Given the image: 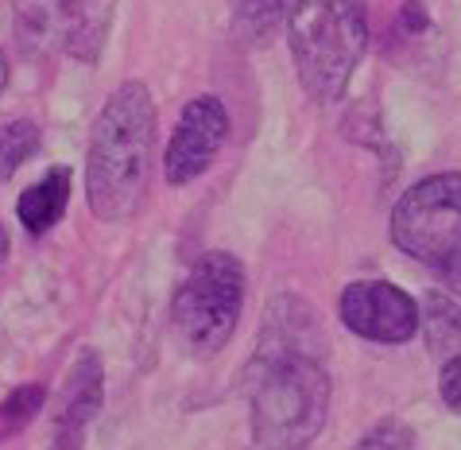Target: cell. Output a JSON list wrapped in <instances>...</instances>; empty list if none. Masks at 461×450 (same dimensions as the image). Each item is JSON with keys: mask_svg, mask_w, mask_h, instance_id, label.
<instances>
[{"mask_svg": "<svg viewBox=\"0 0 461 450\" xmlns=\"http://www.w3.org/2000/svg\"><path fill=\"white\" fill-rule=\"evenodd\" d=\"M303 299H276L249 365V411L260 450H306L326 427L330 372Z\"/></svg>", "mask_w": 461, "mask_h": 450, "instance_id": "6da1fadb", "label": "cell"}, {"mask_svg": "<svg viewBox=\"0 0 461 450\" xmlns=\"http://www.w3.org/2000/svg\"><path fill=\"white\" fill-rule=\"evenodd\" d=\"M156 152V101L144 82H124L97 113L86 156V198L101 222H121L144 202Z\"/></svg>", "mask_w": 461, "mask_h": 450, "instance_id": "7a4b0ae2", "label": "cell"}, {"mask_svg": "<svg viewBox=\"0 0 461 450\" xmlns=\"http://www.w3.org/2000/svg\"><path fill=\"white\" fill-rule=\"evenodd\" d=\"M291 59L314 101H338L368 47L365 0H294L287 16Z\"/></svg>", "mask_w": 461, "mask_h": 450, "instance_id": "3957f363", "label": "cell"}, {"mask_svg": "<svg viewBox=\"0 0 461 450\" xmlns=\"http://www.w3.org/2000/svg\"><path fill=\"white\" fill-rule=\"evenodd\" d=\"M245 311V268L229 253L198 256L171 303V330L190 357H213Z\"/></svg>", "mask_w": 461, "mask_h": 450, "instance_id": "277c9868", "label": "cell"}, {"mask_svg": "<svg viewBox=\"0 0 461 450\" xmlns=\"http://www.w3.org/2000/svg\"><path fill=\"white\" fill-rule=\"evenodd\" d=\"M392 237L411 261L446 272L461 256V171L430 175L395 202Z\"/></svg>", "mask_w": 461, "mask_h": 450, "instance_id": "5b68a950", "label": "cell"}, {"mask_svg": "<svg viewBox=\"0 0 461 450\" xmlns=\"http://www.w3.org/2000/svg\"><path fill=\"white\" fill-rule=\"evenodd\" d=\"M12 20L28 51H62L94 62L109 35L113 0H12Z\"/></svg>", "mask_w": 461, "mask_h": 450, "instance_id": "8992f818", "label": "cell"}, {"mask_svg": "<svg viewBox=\"0 0 461 450\" xmlns=\"http://www.w3.org/2000/svg\"><path fill=\"white\" fill-rule=\"evenodd\" d=\"M341 323L349 326L357 338L380 342V345H403L415 338L422 326V307L403 288L388 284V280H357L341 291Z\"/></svg>", "mask_w": 461, "mask_h": 450, "instance_id": "52a82bcc", "label": "cell"}, {"mask_svg": "<svg viewBox=\"0 0 461 450\" xmlns=\"http://www.w3.org/2000/svg\"><path fill=\"white\" fill-rule=\"evenodd\" d=\"M229 136V113L217 97H194L186 101L183 117H178L171 144H167V160H163V171H167L171 187H186L194 183L198 175L210 171V163L217 160V152L225 148Z\"/></svg>", "mask_w": 461, "mask_h": 450, "instance_id": "ba28073f", "label": "cell"}, {"mask_svg": "<svg viewBox=\"0 0 461 450\" xmlns=\"http://www.w3.org/2000/svg\"><path fill=\"white\" fill-rule=\"evenodd\" d=\"M101 396H105V381H101V362L94 350L78 354L70 365V377L62 384V396L55 404V435H50V450H82L86 427L97 416Z\"/></svg>", "mask_w": 461, "mask_h": 450, "instance_id": "9c48e42d", "label": "cell"}, {"mask_svg": "<svg viewBox=\"0 0 461 450\" xmlns=\"http://www.w3.org/2000/svg\"><path fill=\"white\" fill-rule=\"evenodd\" d=\"M67 202H70V171L67 167H55V171L43 175V183L23 190L16 214L32 237H43L47 229H55L59 217L67 214Z\"/></svg>", "mask_w": 461, "mask_h": 450, "instance_id": "30bf717a", "label": "cell"}, {"mask_svg": "<svg viewBox=\"0 0 461 450\" xmlns=\"http://www.w3.org/2000/svg\"><path fill=\"white\" fill-rule=\"evenodd\" d=\"M422 334H427V350L438 362L461 357V303L446 299L442 291H430L422 299Z\"/></svg>", "mask_w": 461, "mask_h": 450, "instance_id": "8fae6325", "label": "cell"}, {"mask_svg": "<svg viewBox=\"0 0 461 450\" xmlns=\"http://www.w3.org/2000/svg\"><path fill=\"white\" fill-rule=\"evenodd\" d=\"M294 0H237V35L245 43H267L284 28Z\"/></svg>", "mask_w": 461, "mask_h": 450, "instance_id": "7c38bea8", "label": "cell"}, {"mask_svg": "<svg viewBox=\"0 0 461 450\" xmlns=\"http://www.w3.org/2000/svg\"><path fill=\"white\" fill-rule=\"evenodd\" d=\"M40 148V124L35 121H8L0 124V183H8Z\"/></svg>", "mask_w": 461, "mask_h": 450, "instance_id": "4fadbf2b", "label": "cell"}, {"mask_svg": "<svg viewBox=\"0 0 461 450\" xmlns=\"http://www.w3.org/2000/svg\"><path fill=\"white\" fill-rule=\"evenodd\" d=\"M43 389L40 384H23V389H16L5 400V408H0V435H8V431H20L23 423H28L35 411L43 408Z\"/></svg>", "mask_w": 461, "mask_h": 450, "instance_id": "5bb4252c", "label": "cell"}, {"mask_svg": "<svg viewBox=\"0 0 461 450\" xmlns=\"http://www.w3.org/2000/svg\"><path fill=\"white\" fill-rule=\"evenodd\" d=\"M353 450H415V439H411V431H407V423L384 419V423H376V427H368L365 439Z\"/></svg>", "mask_w": 461, "mask_h": 450, "instance_id": "9a60e30c", "label": "cell"}, {"mask_svg": "<svg viewBox=\"0 0 461 450\" xmlns=\"http://www.w3.org/2000/svg\"><path fill=\"white\" fill-rule=\"evenodd\" d=\"M438 392L446 408L461 411V357H450V362H442V377H438Z\"/></svg>", "mask_w": 461, "mask_h": 450, "instance_id": "2e32d148", "label": "cell"}, {"mask_svg": "<svg viewBox=\"0 0 461 450\" xmlns=\"http://www.w3.org/2000/svg\"><path fill=\"white\" fill-rule=\"evenodd\" d=\"M442 280H446V288H454L457 295H461V256H457V261L450 264V268H446V272H438Z\"/></svg>", "mask_w": 461, "mask_h": 450, "instance_id": "e0dca14e", "label": "cell"}, {"mask_svg": "<svg viewBox=\"0 0 461 450\" xmlns=\"http://www.w3.org/2000/svg\"><path fill=\"white\" fill-rule=\"evenodd\" d=\"M8 261V234H5V225H0V268H5Z\"/></svg>", "mask_w": 461, "mask_h": 450, "instance_id": "ac0fdd59", "label": "cell"}, {"mask_svg": "<svg viewBox=\"0 0 461 450\" xmlns=\"http://www.w3.org/2000/svg\"><path fill=\"white\" fill-rule=\"evenodd\" d=\"M5 86H8V59L0 55V94H5Z\"/></svg>", "mask_w": 461, "mask_h": 450, "instance_id": "d6986e66", "label": "cell"}]
</instances>
